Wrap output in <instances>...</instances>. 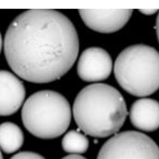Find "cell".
Instances as JSON below:
<instances>
[{
  "label": "cell",
  "instance_id": "17",
  "mask_svg": "<svg viewBox=\"0 0 159 159\" xmlns=\"http://www.w3.org/2000/svg\"><path fill=\"white\" fill-rule=\"evenodd\" d=\"M0 159H3V156H2V153L0 151Z\"/></svg>",
  "mask_w": 159,
  "mask_h": 159
},
{
  "label": "cell",
  "instance_id": "15",
  "mask_svg": "<svg viewBox=\"0 0 159 159\" xmlns=\"http://www.w3.org/2000/svg\"><path fill=\"white\" fill-rule=\"evenodd\" d=\"M156 32H157V38H158V41L159 42V13L158 14V17L157 18V21H156Z\"/></svg>",
  "mask_w": 159,
  "mask_h": 159
},
{
  "label": "cell",
  "instance_id": "6",
  "mask_svg": "<svg viewBox=\"0 0 159 159\" xmlns=\"http://www.w3.org/2000/svg\"><path fill=\"white\" fill-rule=\"evenodd\" d=\"M112 59L102 48L91 47L84 50L80 56L77 72L82 80L97 82L109 78L112 70Z\"/></svg>",
  "mask_w": 159,
  "mask_h": 159
},
{
  "label": "cell",
  "instance_id": "7",
  "mask_svg": "<svg viewBox=\"0 0 159 159\" xmlns=\"http://www.w3.org/2000/svg\"><path fill=\"white\" fill-rule=\"evenodd\" d=\"M79 12L90 29L108 34L123 28L132 16L133 10H79Z\"/></svg>",
  "mask_w": 159,
  "mask_h": 159
},
{
  "label": "cell",
  "instance_id": "5",
  "mask_svg": "<svg viewBox=\"0 0 159 159\" xmlns=\"http://www.w3.org/2000/svg\"><path fill=\"white\" fill-rule=\"evenodd\" d=\"M97 159H159V147L145 134L125 131L106 141Z\"/></svg>",
  "mask_w": 159,
  "mask_h": 159
},
{
  "label": "cell",
  "instance_id": "10",
  "mask_svg": "<svg viewBox=\"0 0 159 159\" xmlns=\"http://www.w3.org/2000/svg\"><path fill=\"white\" fill-rule=\"evenodd\" d=\"M24 135L15 124L6 122L0 124V148L7 154L14 153L23 146Z\"/></svg>",
  "mask_w": 159,
  "mask_h": 159
},
{
  "label": "cell",
  "instance_id": "8",
  "mask_svg": "<svg viewBox=\"0 0 159 159\" xmlns=\"http://www.w3.org/2000/svg\"><path fill=\"white\" fill-rule=\"evenodd\" d=\"M22 82L9 71L0 70V116L15 113L21 107L25 98Z\"/></svg>",
  "mask_w": 159,
  "mask_h": 159
},
{
  "label": "cell",
  "instance_id": "4",
  "mask_svg": "<svg viewBox=\"0 0 159 159\" xmlns=\"http://www.w3.org/2000/svg\"><path fill=\"white\" fill-rule=\"evenodd\" d=\"M71 118V108L66 98L52 90L34 93L22 108L24 126L34 136L43 139L63 134L69 126Z\"/></svg>",
  "mask_w": 159,
  "mask_h": 159
},
{
  "label": "cell",
  "instance_id": "2",
  "mask_svg": "<svg viewBox=\"0 0 159 159\" xmlns=\"http://www.w3.org/2000/svg\"><path fill=\"white\" fill-rule=\"evenodd\" d=\"M73 113L79 129L84 134L105 138L119 132L128 112L124 98L117 89L109 84L96 83L79 93Z\"/></svg>",
  "mask_w": 159,
  "mask_h": 159
},
{
  "label": "cell",
  "instance_id": "11",
  "mask_svg": "<svg viewBox=\"0 0 159 159\" xmlns=\"http://www.w3.org/2000/svg\"><path fill=\"white\" fill-rule=\"evenodd\" d=\"M87 138L78 130L68 132L62 139V146L65 152L74 154L85 152L89 147Z\"/></svg>",
  "mask_w": 159,
  "mask_h": 159
},
{
  "label": "cell",
  "instance_id": "14",
  "mask_svg": "<svg viewBox=\"0 0 159 159\" xmlns=\"http://www.w3.org/2000/svg\"><path fill=\"white\" fill-rule=\"evenodd\" d=\"M140 12L146 15H151L157 12L158 10H140Z\"/></svg>",
  "mask_w": 159,
  "mask_h": 159
},
{
  "label": "cell",
  "instance_id": "3",
  "mask_svg": "<svg viewBox=\"0 0 159 159\" xmlns=\"http://www.w3.org/2000/svg\"><path fill=\"white\" fill-rule=\"evenodd\" d=\"M114 73L122 89L143 97L159 89V53L143 44L132 45L122 51L115 60Z\"/></svg>",
  "mask_w": 159,
  "mask_h": 159
},
{
  "label": "cell",
  "instance_id": "9",
  "mask_svg": "<svg viewBox=\"0 0 159 159\" xmlns=\"http://www.w3.org/2000/svg\"><path fill=\"white\" fill-rule=\"evenodd\" d=\"M130 121L135 128L152 132L159 128V102L144 98L135 101L130 109Z\"/></svg>",
  "mask_w": 159,
  "mask_h": 159
},
{
  "label": "cell",
  "instance_id": "13",
  "mask_svg": "<svg viewBox=\"0 0 159 159\" xmlns=\"http://www.w3.org/2000/svg\"><path fill=\"white\" fill-rule=\"evenodd\" d=\"M61 159H87L84 156L81 155H79V154H70V155H67V156H65L63 157Z\"/></svg>",
  "mask_w": 159,
  "mask_h": 159
},
{
  "label": "cell",
  "instance_id": "16",
  "mask_svg": "<svg viewBox=\"0 0 159 159\" xmlns=\"http://www.w3.org/2000/svg\"><path fill=\"white\" fill-rule=\"evenodd\" d=\"M2 37L1 34L0 33V53L1 52L2 49Z\"/></svg>",
  "mask_w": 159,
  "mask_h": 159
},
{
  "label": "cell",
  "instance_id": "12",
  "mask_svg": "<svg viewBox=\"0 0 159 159\" xmlns=\"http://www.w3.org/2000/svg\"><path fill=\"white\" fill-rule=\"evenodd\" d=\"M10 159H45L39 153L25 151L18 152Z\"/></svg>",
  "mask_w": 159,
  "mask_h": 159
},
{
  "label": "cell",
  "instance_id": "1",
  "mask_svg": "<svg viewBox=\"0 0 159 159\" xmlns=\"http://www.w3.org/2000/svg\"><path fill=\"white\" fill-rule=\"evenodd\" d=\"M79 37L72 22L57 11L30 10L17 16L7 30L5 57L25 80L37 84L59 80L79 54Z\"/></svg>",
  "mask_w": 159,
  "mask_h": 159
}]
</instances>
